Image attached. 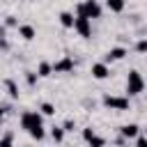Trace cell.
<instances>
[{"label": "cell", "mask_w": 147, "mask_h": 147, "mask_svg": "<svg viewBox=\"0 0 147 147\" xmlns=\"http://www.w3.org/2000/svg\"><path fill=\"white\" fill-rule=\"evenodd\" d=\"M21 129L28 131L34 140H44V136H46L44 133V117L37 110H25L21 115Z\"/></svg>", "instance_id": "cell-1"}, {"label": "cell", "mask_w": 147, "mask_h": 147, "mask_svg": "<svg viewBox=\"0 0 147 147\" xmlns=\"http://www.w3.org/2000/svg\"><path fill=\"white\" fill-rule=\"evenodd\" d=\"M76 14L87 16V18H101V5L96 0H85L76 7Z\"/></svg>", "instance_id": "cell-2"}, {"label": "cell", "mask_w": 147, "mask_h": 147, "mask_svg": "<svg viewBox=\"0 0 147 147\" xmlns=\"http://www.w3.org/2000/svg\"><path fill=\"white\" fill-rule=\"evenodd\" d=\"M145 90V78L140 76V71H129V78H126V92L131 94V96H136V94H140Z\"/></svg>", "instance_id": "cell-3"}, {"label": "cell", "mask_w": 147, "mask_h": 147, "mask_svg": "<svg viewBox=\"0 0 147 147\" xmlns=\"http://www.w3.org/2000/svg\"><path fill=\"white\" fill-rule=\"evenodd\" d=\"M74 30H76V32H78L83 39H90V37H92V18L76 14V23H74Z\"/></svg>", "instance_id": "cell-4"}, {"label": "cell", "mask_w": 147, "mask_h": 147, "mask_svg": "<svg viewBox=\"0 0 147 147\" xmlns=\"http://www.w3.org/2000/svg\"><path fill=\"white\" fill-rule=\"evenodd\" d=\"M103 106H106V108H110V110H129V99L106 94V96H103Z\"/></svg>", "instance_id": "cell-5"}, {"label": "cell", "mask_w": 147, "mask_h": 147, "mask_svg": "<svg viewBox=\"0 0 147 147\" xmlns=\"http://www.w3.org/2000/svg\"><path fill=\"white\" fill-rule=\"evenodd\" d=\"M74 67H76L74 57H62V60H57V62L53 64V74H71Z\"/></svg>", "instance_id": "cell-6"}, {"label": "cell", "mask_w": 147, "mask_h": 147, "mask_svg": "<svg viewBox=\"0 0 147 147\" xmlns=\"http://www.w3.org/2000/svg\"><path fill=\"white\" fill-rule=\"evenodd\" d=\"M90 71H92V76H94L96 80H106V78L110 76V69H108V64H106V62H94Z\"/></svg>", "instance_id": "cell-7"}, {"label": "cell", "mask_w": 147, "mask_h": 147, "mask_svg": "<svg viewBox=\"0 0 147 147\" xmlns=\"http://www.w3.org/2000/svg\"><path fill=\"white\" fill-rule=\"evenodd\" d=\"M83 140H85V142H90V145H94V147L106 145V140H103V138H99L92 129H83Z\"/></svg>", "instance_id": "cell-8"}, {"label": "cell", "mask_w": 147, "mask_h": 147, "mask_svg": "<svg viewBox=\"0 0 147 147\" xmlns=\"http://www.w3.org/2000/svg\"><path fill=\"white\" fill-rule=\"evenodd\" d=\"M124 55H126V48H124V46H115V48H110V51L106 53V62H117V60H124Z\"/></svg>", "instance_id": "cell-9"}, {"label": "cell", "mask_w": 147, "mask_h": 147, "mask_svg": "<svg viewBox=\"0 0 147 147\" xmlns=\"http://www.w3.org/2000/svg\"><path fill=\"white\" fill-rule=\"evenodd\" d=\"M119 133H122L126 140H136V136L140 133V126H138V124H124V126L119 129Z\"/></svg>", "instance_id": "cell-10"}, {"label": "cell", "mask_w": 147, "mask_h": 147, "mask_svg": "<svg viewBox=\"0 0 147 147\" xmlns=\"http://www.w3.org/2000/svg\"><path fill=\"white\" fill-rule=\"evenodd\" d=\"M18 34H21L25 41H32V39L37 37V30H34L32 25H18Z\"/></svg>", "instance_id": "cell-11"}, {"label": "cell", "mask_w": 147, "mask_h": 147, "mask_svg": "<svg viewBox=\"0 0 147 147\" xmlns=\"http://www.w3.org/2000/svg\"><path fill=\"white\" fill-rule=\"evenodd\" d=\"M5 90H7V94H9L11 99H18V94H21V92H18V85H16L11 78H7V80H5Z\"/></svg>", "instance_id": "cell-12"}, {"label": "cell", "mask_w": 147, "mask_h": 147, "mask_svg": "<svg viewBox=\"0 0 147 147\" xmlns=\"http://www.w3.org/2000/svg\"><path fill=\"white\" fill-rule=\"evenodd\" d=\"M60 23H62V28H74L76 18H74L71 11H62V14H60Z\"/></svg>", "instance_id": "cell-13"}, {"label": "cell", "mask_w": 147, "mask_h": 147, "mask_svg": "<svg viewBox=\"0 0 147 147\" xmlns=\"http://www.w3.org/2000/svg\"><path fill=\"white\" fill-rule=\"evenodd\" d=\"M37 74H39V78H48V76L53 74V64H48V62H39Z\"/></svg>", "instance_id": "cell-14"}, {"label": "cell", "mask_w": 147, "mask_h": 147, "mask_svg": "<svg viewBox=\"0 0 147 147\" xmlns=\"http://www.w3.org/2000/svg\"><path fill=\"white\" fill-rule=\"evenodd\" d=\"M106 7L115 14H119V11H124V0H106Z\"/></svg>", "instance_id": "cell-15"}, {"label": "cell", "mask_w": 147, "mask_h": 147, "mask_svg": "<svg viewBox=\"0 0 147 147\" xmlns=\"http://www.w3.org/2000/svg\"><path fill=\"white\" fill-rule=\"evenodd\" d=\"M51 138H53L55 142H62V140H64V129H62V126H55V129L51 131Z\"/></svg>", "instance_id": "cell-16"}, {"label": "cell", "mask_w": 147, "mask_h": 147, "mask_svg": "<svg viewBox=\"0 0 147 147\" xmlns=\"http://www.w3.org/2000/svg\"><path fill=\"white\" fill-rule=\"evenodd\" d=\"M39 110H41V115H46V117L55 115V106H53V103H41V106H39Z\"/></svg>", "instance_id": "cell-17"}, {"label": "cell", "mask_w": 147, "mask_h": 147, "mask_svg": "<svg viewBox=\"0 0 147 147\" xmlns=\"http://www.w3.org/2000/svg\"><path fill=\"white\" fill-rule=\"evenodd\" d=\"M37 78H39V74H34V71H25V80H28V85H34Z\"/></svg>", "instance_id": "cell-18"}, {"label": "cell", "mask_w": 147, "mask_h": 147, "mask_svg": "<svg viewBox=\"0 0 147 147\" xmlns=\"http://www.w3.org/2000/svg\"><path fill=\"white\" fill-rule=\"evenodd\" d=\"M136 51H138V53H147V39H140V41L136 44Z\"/></svg>", "instance_id": "cell-19"}, {"label": "cell", "mask_w": 147, "mask_h": 147, "mask_svg": "<svg viewBox=\"0 0 147 147\" xmlns=\"http://www.w3.org/2000/svg\"><path fill=\"white\" fill-rule=\"evenodd\" d=\"M62 129H64V131H74V129H76V122H74V119H67V122L62 124Z\"/></svg>", "instance_id": "cell-20"}, {"label": "cell", "mask_w": 147, "mask_h": 147, "mask_svg": "<svg viewBox=\"0 0 147 147\" xmlns=\"http://www.w3.org/2000/svg\"><path fill=\"white\" fill-rule=\"evenodd\" d=\"M11 142H14V136H11V133H7V136L0 138V145H11Z\"/></svg>", "instance_id": "cell-21"}, {"label": "cell", "mask_w": 147, "mask_h": 147, "mask_svg": "<svg viewBox=\"0 0 147 147\" xmlns=\"http://www.w3.org/2000/svg\"><path fill=\"white\" fill-rule=\"evenodd\" d=\"M136 145H138V147H147V138H140V136H136Z\"/></svg>", "instance_id": "cell-22"}, {"label": "cell", "mask_w": 147, "mask_h": 147, "mask_svg": "<svg viewBox=\"0 0 147 147\" xmlns=\"http://www.w3.org/2000/svg\"><path fill=\"white\" fill-rule=\"evenodd\" d=\"M5 25H9V28L16 25V18H14V16H7V18H5Z\"/></svg>", "instance_id": "cell-23"}, {"label": "cell", "mask_w": 147, "mask_h": 147, "mask_svg": "<svg viewBox=\"0 0 147 147\" xmlns=\"http://www.w3.org/2000/svg\"><path fill=\"white\" fill-rule=\"evenodd\" d=\"M5 113H7V108H2V106H0V119L5 117Z\"/></svg>", "instance_id": "cell-24"}, {"label": "cell", "mask_w": 147, "mask_h": 147, "mask_svg": "<svg viewBox=\"0 0 147 147\" xmlns=\"http://www.w3.org/2000/svg\"><path fill=\"white\" fill-rule=\"evenodd\" d=\"M0 37H5V25L0 23Z\"/></svg>", "instance_id": "cell-25"}]
</instances>
